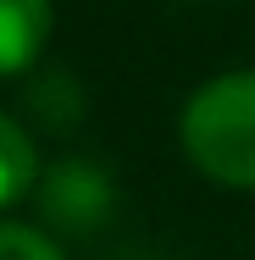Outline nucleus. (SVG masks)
<instances>
[{
	"label": "nucleus",
	"instance_id": "f257e3e1",
	"mask_svg": "<svg viewBox=\"0 0 255 260\" xmlns=\"http://www.w3.org/2000/svg\"><path fill=\"white\" fill-rule=\"evenodd\" d=\"M178 139L194 172H205L211 183L255 188V67L222 72L194 89L178 116Z\"/></svg>",
	"mask_w": 255,
	"mask_h": 260
},
{
	"label": "nucleus",
	"instance_id": "7ed1b4c3",
	"mask_svg": "<svg viewBox=\"0 0 255 260\" xmlns=\"http://www.w3.org/2000/svg\"><path fill=\"white\" fill-rule=\"evenodd\" d=\"M55 28V6L50 0H0V78H22Z\"/></svg>",
	"mask_w": 255,
	"mask_h": 260
},
{
	"label": "nucleus",
	"instance_id": "f03ea898",
	"mask_svg": "<svg viewBox=\"0 0 255 260\" xmlns=\"http://www.w3.org/2000/svg\"><path fill=\"white\" fill-rule=\"evenodd\" d=\"M111 210H117V183H111L105 166L72 155V160H55L50 172H39V216L50 227L95 233L111 221Z\"/></svg>",
	"mask_w": 255,
	"mask_h": 260
},
{
	"label": "nucleus",
	"instance_id": "20e7f679",
	"mask_svg": "<svg viewBox=\"0 0 255 260\" xmlns=\"http://www.w3.org/2000/svg\"><path fill=\"white\" fill-rule=\"evenodd\" d=\"M28 188H39V150L17 116L0 111V210L17 205Z\"/></svg>",
	"mask_w": 255,
	"mask_h": 260
},
{
	"label": "nucleus",
	"instance_id": "423d86ee",
	"mask_svg": "<svg viewBox=\"0 0 255 260\" xmlns=\"http://www.w3.org/2000/svg\"><path fill=\"white\" fill-rule=\"evenodd\" d=\"M0 260H67V255L50 233L22 227V221H0Z\"/></svg>",
	"mask_w": 255,
	"mask_h": 260
},
{
	"label": "nucleus",
	"instance_id": "39448f33",
	"mask_svg": "<svg viewBox=\"0 0 255 260\" xmlns=\"http://www.w3.org/2000/svg\"><path fill=\"white\" fill-rule=\"evenodd\" d=\"M28 105H34V116H39L45 127H55V133L83 116V94H78V83H72L67 72H45V83L28 89Z\"/></svg>",
	"mask_w": 255,
	"mask_h": 260
}]
</instances>
